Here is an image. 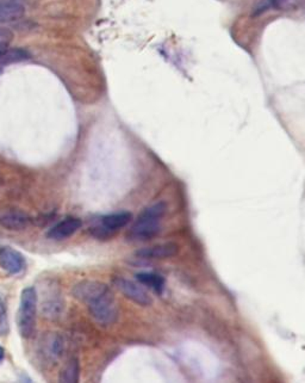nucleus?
<instances>
[{"label": "nucleus", "mask_w": 305, "mask_h": 383, "mask_svg": "<svg viewBox=\"0 0 305 383\" xmlns=\"http://www.w3.org/2000/svg\"><path fill=\"white\" fill-rule=\"evenodd\" d=\"M178 252V245L173 243H159L149 248H144L136 251L135 256L142 261H155L173 257Z\"/></svg>", "instance_id": "nucleus-12"}, {"label": "nucleus", "mask_w": 305, "mask_h": 383, "mask_svg": "<svg viewBox=\"0 0 305 383\" xmlns=\"http://www.w3.org/2000/svg\"><path fill=\"white\" fill-rule=\"evenodd\" d=\"M0 72H1V71H0Z\"/></svg>", "instance_id": "nucleus-19"}, {"label": "nucleus", "mask_w": 305, "mask_h": 383, "mask_svg": "<svg viewBox=\"0 0 305 383\" xmlns=\"http://www.w3.org/2000/svg\"><path fill=\"white\" fill-rule=\"evenodd\" d=\"M37 306H40L42 316L48 320H58L65 309L63 290L54 280H45L36 290Z\"/></svg>", "instance_id": "nucleus-3"}, {"label": "nucleus", "mask_w": 305, "mask_h": 383, "mask_svg": "<svg viewBox=\"0 0 305 383\" xmlns=\"http://www.w3.org/2000/svg\"><path fill=\"white\" fill-rule=\"evenodd\" d=\"M25 14L22 0H0V24L14 22Z\"/></svg>", "instance_id": "nucleus-13"}, {"label": "nucleus", "mask_w": 305, "mask_h": 383, "mask_svg": "<svg viewBox=\"0 0 305 383\" xmlns=\"http://www.w3.org/2000/svg\"><path fill=\"white\" fill-rule=\"evenodd\" d=\"M113 285L121 292L126 298L139 306L148 307L152 303V298L139 284L123 277L113 278Z\"/></svg>", "instance_id": "nucleus-7"}, {"label": "nucleus", "mask_w": 305, "mask_h": 383, "mask_svg": "<svg viewBox=\"0 0 305 383\" xmlns=\"http://www.w3.org/2000/svg\"><path fill=\"white\" fill-rule=\"evenodd\" d=\"M4 358H5L4 347H0V363H1V362L4 361Z\"/></svg>", "instance_id": "nucleus-18"}, {"label": "nucleus", "mask_w": 305, "mask_h": 383, "mask_svg": "<svg viewBox=\"0 0 305 383\" xmlns=\"http://www.w3.org/2000/svg\"><path fill=\"white\" fill-rule=\"evenodd\" d=\"M27 265L25 257L16 248L11 246L0 248V269L9 272L11 275L21 274Z\"/></svg>", "instance_id": "nucleus-8"}, {"label": "nucleus", "mask_w": 305, "mask_h": 383, "mask_svg": "<svg viewBox=\"0 0 305 383\" xmlns=\"http://www.w3.org/2000/svg\"><path fill=\"white\" fill-rule=\"evenodd\" d=\"M60 382L76 383L80 380V362L78 357H71L60 371Z\"/></svg>", "instance_id": "nucleus-14"}, {"label": "nucleus", "mask_w": 305, "mask_h": 383, "mask_svg": "<svg viewBox=\"0 0 305 383\" xmlns=\"http://www.w3.org/2000/svg\"><path fill=\"white\" fill-rule=\"evenodd\" d=\"M82 227V221L79 217H68L50 227L45 237L53 241H63L76 234Z\"/></svg>", "instance_id": "nucleus-9"}, {"label": "nucleus", "mask_w": 305, "mask_h": 383, "mask_svg": "<svg viewBox=\"0 0 305 383\" xmlns=\"http://www.w3.org/2000/svg\"><path fill=\"white\" fill-rule=\"evenodd\" d=\"M10 50L9 42H0V61H3L5 55L8 54Z\"/></svg>", "instance_id": "nucleus-17"}, {"label": "nucleus", "mask_w": 305, "mask_h": 383, "mask_svg": "<svg viewBox=\"0 0 305 383\" xmlns=\"http://www.w3.org/2000/svg\"><path fill=\"white\" fill-rule=\"evenodd\" d=\"M32 219L25 210L16 207L0 208V226L5 230L19 232L32 225Z\"/></svg>", "instance_id": "nucleus-6"}, {"label": "nucleus", "mask_w": 305, "mask_h": 383, "mask_svg": "<svg viewBox=\"0 0 305 383\" xmlns=\"http://www.w3.org/2000/svg\"><path fill=\"white\" fill-rule=\"evenodd\" d=\"M165 202L154 203L144 208L126 233V240L131 243H144L157 237L161 232L162 217L166 214Z\"/></svg>", "instance_id": "nucleus-2"}, {"label": "nucleus", "mask_w": 305, "mask_h": 383, "mask_svg": "<svg viewBox=\"0 0 305 383\" xmlns=\"http://www.w3.org/2000/svg\"><path fill=\"white\" fill-rule=\"evenodd\" d=\"M131 212H120L98 217L89 227V233L97 240H111L113 237L131 221Z\"/></svg>", "instance_id": "nucleus-5"}, {"label": "nucleus", "mask_w": 305, "mask_h": 383, "mask_svg": "<svg viewBox=\"0 0 305 383\" xmlns=\"http://www.w3.org/2000/svg\"><path fill=\"white\" fill-rule=\"evenodd\" d=\"M37 307L36 289L34 287L23 289L17 313V326L23 338H34L36 333Z\"/></svg>", "instance_id": "nucleus-4"}, {"label": "nucleus", "mask_w": 305, "mask_h": 383, "mask_svg": "<svg viewBox=\"0 0 305 383\" xmlns=\"http://www.w3.org/2000/svg\"><path fill=\"white\" fill-rule=\"evenodd\" d=\"M136 280L139 281V283L148 287L159 295H161L165 290V278L162 276L157 275V274L139 272L136 275Z\"/></svg>", "instance_id": "nucleus-15"}, {"label": "nucleus", "mask_w": 305, "mask_h": 383, "mask_svg": "<svg viewBox=\"0 0 305 383\" xmlns=\"http://www.w3.org/2000/svg\"><path fill=\"white\" fill-rule=\"evenodd\" d=\"M66 350V342L61 334H48L42 342V355L45 361L56 363L63 358Z\"/></svg>", "instance_id": "nucleus-10"}, {"label": "nucleus", "mask_w": 305, "mask_h": 383, "mask_svg": "<svg viewBox=\"0 0 305 383\" xmlns=\"http://www.w3.org/2000/svg\"><path fill=\"white\" fill-rule=\"evenodd\" d=\"M304 6L305 0H259L253 9V14L259 16L265 14L269 10L295 11Z\"/></svg>", "instance_id": "nucleus-11"}, {"label": "nucleus", "mask_w": 305, "mask_h": 383, "mask_svg": "<svg viewBox=\"0 0 305 383\" xmlns=\"http://www.w3.org/2000/svg\"><path fill=\"white\" fill-rule=\"evenodd\" d=\"M72 296L87 306L91 318L100 326H111L118 319V305L111 289L99 281H81L72 288Z\"/></svg>", "instance_id": "nucleus-1"}, {"label": "nucleus", "mask_w": 305, "mask_h": 383, "mask_svg": "<svg viewBox=\"0 0 305 383\" xmlns=\"http://www.w3.org/2000/svg\"><path fill=\"white\" fill-rule=\"evenodd\" d=\"M14 32L8 28L0 27V42H11L14 40Z\"/></svg>", "instance_id": "nucleus-16"}]
</instances>
